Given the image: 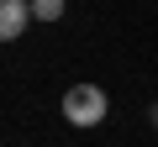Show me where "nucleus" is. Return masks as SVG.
<instances>
[{"instance_id": "7ed1b4c3", "label": "nucleus", "mask_w": 158, "mask_h": 147, "mask_svg": "<svg viewBox=\"0 0 158 147\" xmlns=\"http://www.w3.org/2000/svg\"><path fill=\"white\" fill-rule=\"evenodd\" d=\"M32 16L37 21H58L63 16V0H32Z\"/></svg>"}, {"instance_id": "f257e3e1", "label": "nucleus", "mask_w": 158, "mask_h": 147, "mask_svg": "<svg viewBox=\"0 0 158 147\" xmlns=\"http://www.w3.org/2000/svg\"><path fill=\"white\" fill-rule=\"evenodd\" d=\"M106 89L100 84H74L69 95H63V116H69V126H100L106 121Z\"/></svg>"}, {"instance_id": "f03ea898", "label": "nucleus", "mask_w": 158, "mask_h": 147, "mask_svg": "<svg viewBox=\"0 0 158 147\" xmlns=\"http://www.w3.org/2000/svg\"><path fill=\"white\" fill-rule=\"evenodd\" d=\"M27 21H37L32 16V0H0V37L6 42H16L27 32Z\"/></svg>"}, {"instance_id": "20e7f679", "label": "nucleus", "mask_w": 158, "mask_h": 147, "mask_svg": "<svg viewBox=\"0 0 158 147\" xmlns=\"http://www.w3.org/2000/svg\"><path fill=\"white\" fill-rule=\"evenodd\" d=\"M148 116H153V126H158V105H153V110H148Z\"/></svg>"}]
</instances>
